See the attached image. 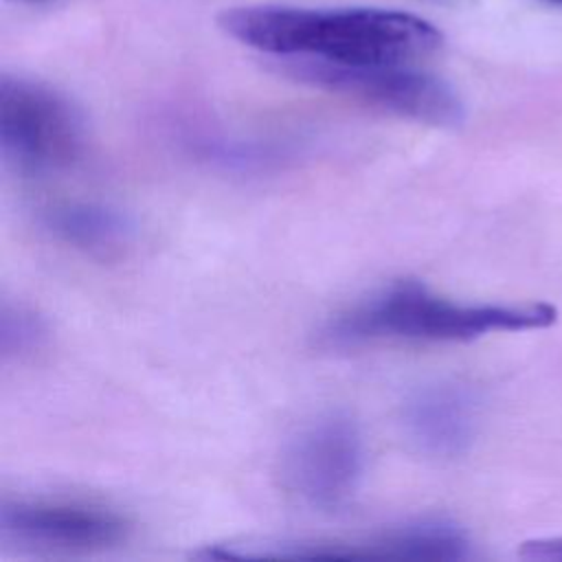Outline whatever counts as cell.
I'll use <instances>...</instances> for the list:
<instances>
[{
    "label": "cell",
    "mask_w": 562,
    "mask_h": 562,
    "mask_svg": "<svg viewBox=\"0 0 562 562\" xmlns=\"http://www.w3.org/2000/svg\"><path fill=\"white\" fill-rule=\"evenodd\" d=\"M220 26L261 53L336 64H402L441 46V33L428 20L373 7H233L220 15Z\"/></svg>",
    "instance_id": "1"
},
{
    "label": "cell",
    "mask_w": 562,
    "mask_h": 562,
    "mask_svg": "<svg viewBox=\"0 0 562 562\" xmlns=\"http://www.w3.org/2000/svg\"><path fill=\"white\" fill-rule=\"evenodd\" d=\"M558 310L549 303H457L432 294L417 281H400L353 310L340 314L323 329L331 347L371 340L463 342L490 331L544 329Z\"/></svg>",
    "instance_id": "2"
},
{
    "label": "cell",
    "mask_w": 562,
    "mask_h": 562,
    "mask_svg": "<svg viewBox=\"0 0 562 562\" xmlns=\"http://www.w3.org/2000/svg\"><path fill=\"white\" fill-rule=\"evenodd\" d=\"M2 158L24 176L70 167L83 149V119L57 90L4 75L0 81Z\"/></svg>",
    "instance_id": "3"
},
{
    "label": "cell",
    "mask_w": 562,
    "mask_h": 562,
    "mask_svg": "<svg viewBox=\"0 0 562 562\" xmlns=\"http://www.w3.org/2000/svg\"><path fill=\"white\" fill-rule=\"evenodd\" d=\"M296 79L347 94L380 110L428 123L435 127H457L463 103L450 83L402 64H336L323 59H290L285 66Z\"/></svg>",
    "instance_id": "4"
},
{
    "label": "cell",
    "mask_w": 562,
    "mask_h": 562,
    "mask_svg": "<svg viewBox=\"0 0 562 562\" xmlns=\"http://www.w3.org/2000/svg\"><path fill=\"white\" fill-rule=\"evenodd\" d=\"M364 443L353 419L331 413L301 426L281 457L283 485L305 505L336 509L356 492Z\"/></svg>",
    "instance_id": "5"
},
{
    "label": "cell",
    "mask_w": 562,
    "mask_h": 562,
    "mask_svg": "<svg viewBox=\"0 0 562 562\" xmlns=\"http://www.w3.org/2000/svg\"><path fill=\"white\" fill-rule=\"evenodd\" d=\"M4 540L61 551H88L116 544L127 520L112 509L86 503L4 501L0 507Z\"/></svg>",
    "instance_id": "6"
},
{
    "label": "cell",
    "mask_w": 562,
    "mask_h": 562,
    "mask_svg": "<svg viewBox=\"0 0 562 562\" xmlns=\"http://www.w3.org/2000/svg\"><path fill=\"white\" fill-rule=\"evenodd\" d=\"M402 424L408 441L422 454L454 459L474 441L479 404L474 393L461 384H428L406 400Z\"/></svg>",
    "instance_id": "7"
},
{
    "label": "cell",
    "mask_w": 562,
    "mask_h": 562,
    "mask_svg": "<svg viewBox=\"0 0 562 562\" xmlns=\"http://www.w3.org/2000/svg\"><path fill=\"white\" fill-rule=\"evenodd\" d=\"M331 558L465 560L472 555L468 533L446 518H417L391 527L364 542H329Z\"/></svg>",
    "instance_id": "8"
},
{
    "label": "cell",
    "mask_w": 562,
    "mask_h": 562,
    "mask_svg": "<svg viewBox=\"0 0 562 562\" xmlns=\"http://www.w3.org/2000/svg\"><path fill=\"white\" fill-rule=\"evenodd\" d=\"M44 228L66 246L90 255H110L134 235V222L108 204L66 202L42 215Z\"/></svg>",
    "instance_id": "9"
},
{
    "label": "cell",
    "mask_w": 562,
    "mask_h": 562,
    "mask_svg": "<svg viewBox=\"0 0 562 562\" xmlns=\"http://www.w3.org/2000/svg\"><path fill=\"white\" fill-rule=\"evenodd\" d=\"M46 338L44 323L22 307H9L2 310V325H0V349L2 356H22L35 351Z\"/></svg>",
    "instance_id": "10"
},
{
    "label": "cell",
    "mask_w": 562,
    "mask_h": 562,
    "mask_svg": "<svg viewBox=\"0 0 562 562\" xmlns=\"http://www.w3.org/2000/svg\"><path fill=\"white\" fill-rule=\"evenodd\" d=\"M518 555L525 560H544V562L562 560V536L527 540L522 542Z\"/></svg>",
    "instance_id": "11"
},
{
    "label": "cell",
    "mask_w": 562,
    "mask_h": 562,
    "mask_svg": "<svg viewBox=\"0 0 562 562\" xmlns=\"http://www.w3.org/2000/svg\"><path fill=\"white\" fill-rule=\"evenodd\" d=\"M551 2H558V4H562V0H551Z\"/></svg>",
    "instance_id": "12"
}]
</instances>
